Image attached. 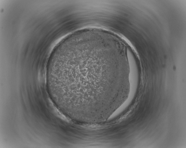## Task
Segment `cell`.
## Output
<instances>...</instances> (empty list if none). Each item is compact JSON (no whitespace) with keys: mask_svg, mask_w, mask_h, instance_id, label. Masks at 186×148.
Returning <instances> with one entry per match:
<instances>
[{"mask_svg":"<svg viewBox=\"0 0 186 148\" xmlns=\"http://www.w3.org/2000/svg\"><path fill=\"white\" fill-rule=\"evenodd\" d=\"M112 56L90 46L70 49L54 57L46 71L53 89L69 103L86 107L109 101L121 91Z\"/></svg>","mask_w":186,"mask_h":148,"instance_id":"1","label":"cell"}]
</instances>
